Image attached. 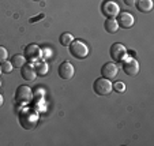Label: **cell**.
<instances>
[{"label":"cell","instance_id":"1","mask_svg":"<svg viewBox=\"0 0 154 146\" xmlns=\"http://www.w3.org/2000/svg\"><path fill=\"white\" fill-rule=\"evenodd\" d=\"M18 119H19V124L22 129L32 131V130H34L37 127L38 120H40V113H38V111L35 108L26 107V108L18 112Z\"/></svg>","mask_w":154,"mask_h":146},{"label":"cell","instance_id":"2","mask_svg":"<svg viewBox=\"0 0 154 146\" xmlns=\"http://www.w3.org/2000/svg\"><path fill=\"white\" fill-rule=\"evenodd\" d=\"M68 49H70V55L75 59H86L90 52L89 45L82 40H74L68 45Z\"/></svg>","mask_w":154,"mask_h":146},{"label":"cell","instance_id":"3","mask_svg":"<svg viewBox=\"0 0 154 146\" xmlns=\"http://www.w3.org/2000/svg\"><path fill=\"white\" fill-rule=\"evenodd\" d=\"M112 83L111 79H106L104 76H100L94 81L93 83V90L97 96H108V94H111V92L113 90L112 88Z\"/></svg>","mask_w":154,"mask_h":146},{"label":"cell","instance_id":"4","mask_svg":"<svg viewBox=\"0 0 154 146\" xmlns=\"http://www.w3.org/2000/svg\"><path fill=\"white\" fill-rule=\"evenodd\" d=\"M102 15L106 18H116L117 14L120 12V7L116 0H104L100 6Z\"/></svg>","mask_w":154,"mask_h":146},{"label":"cell","instance_id":"5","mask_svg":"<svg viewBox=\"0 0 154 146\" xmlns=\"http://www.w3.org/2000/svg\"><path fill=\"white\" fill-rule=\"evenodd\" d=\"M33 100V90L30 86H26V85H20L15 90V101L18 104H27Z\"/></svg>","mask_w":154,"mask_h":146},{"label":"cell","instance_id":"6","mask_svg":"<svg viewBox=\"0 0 154 146\" xmlns=\"http://www.w3.org/2000/svg\"><path fill=\"white\" fill-rule=\"evenodd\" d=\"M109 55L113 59L115 63L123 61L127 57V48H125L122 42H115V44H112L111 48H109Z\"/></svg>","mask_w":154,"mask_h":146},{"label":"cell","instance_id":"7","mask_svg":"<svg viewBox=\"0 0 154 146\" xmlns=\"http://www.w3.org/2000/svg\"><path fill=\"white\" fill-rule=\"evenodd\" d=\"M123 71L127 74L128 76H137L139 73V63L137 59L128 57L123 60Z\"/></svg>","mask_w":154,"mask_h":146},{"label":"cell","instance_id":"8","mask_svg":"<svg viewBox=\"0 0 154 146\" xmlns=\"http://www.w3.org/2000/svg\"><path fill=\"white\" fill-rule=\"evenodd\" d=\"M116 20H117V23H119V27H123V29H130L135 23L134 15L128 11H120L116 17Z\"/></svg>","mask_w":154,"mask_h":146},{"label":"cell","instance_id":"9","mask_svg":"<svg viewBox=\"0 0 154 146\" xmlns=\"http://www.w3.org/2000/svg\"><path fill=\"white\" fill-rule=\"evenodd\" d=\"M57 74L61 79L68 81V79H71L74 76V74H75V68H74V66H72L71 61H63V63L59 66Z\"/></svg>","mask_w":154,"mask_h":146},{"label":"cell","instance_id":"10","mask_svg":"<svg viewBox=\"0 0 154 146\" xmlns=\"http://www.w3.org/2000/svg\"><path fill=\"white\" fill-rule=\"evenodd\" d=\"M23 56L26 60L29 61H37L41 57V48L35 44H29L25 47L23 49Z\"/></svg>","mask_w":154,"mask_h":146},{"label":"cell","instance_id":"11","mask_svg":"<svg viewBox=\"0 0 154 146\" xmlns=\"http://www.w3.org/2000/svg\"><path fill=\"white\" fill-rule=\"evenodd\" d=\"M117 73H119V68H117L116 63L115 61H108L101 67V76L106 79H113L117 76Z\"/></svg>","mask_w":154,"mask_h":146},{"label":"cell","instance_id":"12","mask_svg":"<svg viewBox=\"0 0 154 146\" xmlns=\"http://www.w3.org/2000/svg\"><path fill=\"white\" fill-rule=\"evenodd\" d=\"M20 75L25 81L32 82L37 78V73H35V68L32 63H25L22 67H20Z\"/></svg>","mask_w":154,"mask_h":146},{"label":"cell","instance_id":"13","mask_svg":"<svg viewBox=\"0 0 154 146\" xmlns=\"http://www.w3.org/2000/svg\"><path fill=\"white\" fill-rule=\"evenodd\" d=\"M104 29L109 34H115L119 30V23H117L116 18H106L104 22Z\"/></svg>","mask_w":154,"mask_h":146},{"label":"cell","instance_id":"14","mask_svg":"<svg viewBox=\"0 0 154 146\" xmlns=\"http://www.w3.org/2000/svg\"><path fill=\"white\" fill-rule=\"evenodd\" d=\"M135 7L138 8L139 12H150L154 7L153 0H137Z\"/></svg>","mask_w":154,"mask_h":146},{"label":"cell","instance_id":"15","mask_svg":"<svg viewBox=\"0 0 154 146\" xmlns=\"http://www.w3.org/2000/svg\"><path fill=\"white\" fill-rule=\"evenodd\" d=\"M35 73H37V76H45L48 73H49V66H48L47 61H41L38 64H35Z\"/></svg>","mask_w":154,"mask_h":146},{"label":"cell","instance_id":"16","mask_svg":"<svg viewBox=\"0 0 154 146\" xmlns=\"http://www.w3.org/2000/svg\"><path fill=\"white\" fill-rule=\"evenodd\" d=\"M26 63V59H25L23 55L20 53H17V55H12L11 57V64L14 66V68H20L22 66Z\"/></svg>","mask_w":154,"mask_h":146},{"label":"cell","instance_id":"17","mask_svg":"<svg viewBox=\"0 0 154 146\" xmlns=\"http://www.w3.org/2000/svg\"><path fill=\"white\" fill-rule=\"evenodd\" d=\"M72 41H74V36L71 34V33H68V32L61 33L60 37H59V42H60L63 47H68Z\"/></svg>","mask_w":154,"mask_h":146},{"label":"cell","instance_id":"18","mask_svg":"<svg viewBox=\"0 0 154 146\" xmlns=\"http://www.w3.org/2000/svg\"><path fill=\"white\" fill-rule=\"evenodd\" d=\"M0 66H2V73H4V74H10L12 71V68H14V66L11 64V61H8V60L3 61Z\"/></svg>","mask_w":154,"mask_h":146},{"label":"cell","instance_id":"19","mask_svg":"<svg viewBox=\"0 0 154 146\" xmlns=\"http://www.w3.org/2000/svg\"><path fill=\"white\" fill-rule=\"evenodd\" d=\"M112 88H113V90L117 92V93H124L125 92V85L123 82H116V83L112 85Z\"/></svg>","mask_w":154,"mask_h":146},{"label":"cell","instance_id":"20","mask_svg":"<svg viewBox=\"0 0 154 146\" xmlns=\"http://www.w3.org/2000/svg\"><path fill=\"white\" fill-rule=\"evenodd\" d=\"M7 59H8V51L0 45V64H2L3 61H6Z\"/></svg>","mask_w":154,"mask_h":146},{"label":"cell","instance_id":"21","mask_svg":"<svg viewBox=\"0 0 154 146\" xmlns=\"http://www.w3.org/2000/svg\"><path fill=\"white\" fill-rule=\"evenodd\" d=\"M33 96L37 97V98H44V97H45V90H44L42 86H38V88L33 92Z\"/></svg>","mask_w":154,"mask_h":146},{"label":"cell","instance_id":"22","mask_svg":"<svg viewBox=\"0 0 154 146\" xmlns=\"http://www.w3.org/2000/svg\"><path fill=\"white\" fill-rule=\"evenodd\" d=\"M135 3H137V0H124V4L128 7H132L135 6Z\"/></svg>","mask_w":154,"mask_h":146},{"label":"cell","instance_id":"23","mask_svg":"<svg viewBox=\"0 0 154 146\" xmlns=\"http://www.w3.org/2000/svg\"><path fill=\"white\" fill-rule=\"evenodd\" d=\"M42 18H44V15L41 14L40 17H37V18H32V19H30V22H32V23H34V22H35V20H37V19H42Z\"/></svg>","mask_w":154,"mask_h":146},{"label":"cell","instance_id":"24","mask_svg":"<svg viewBox=\"0 0 154 146\" xmlns=\"http://www.w3.org/2000/svg\"><path fill=\"white\" fill-rule=\"evenodd\" d=\"M3 104H4V97L0 94V108H2V105H3Z\"/></svg>","mask_w":154,"mask_h":146},{"label":"cell","instance_id":"25","mask_svg":"<svg viewBox=\"0 0 154 146\" xmlns=\"http://www.w3.org/2000/svg\"><path fill=\"white\" fill-rule=\"evenodd\" d=\"M0 75H2V66H0Z\"/></svg>","mask_w":154,"mask_h":146},{"label":"cell","instance_id":"26","mask_svg":"<svg viewBox=\"0 0 154 146\" xmlns=\"http://www.w3.org/2000/svg\"><path fill=\"white\" fill-rule=\"evenodd\" d=\"M33 2H41V0H33Z\"/></svg>","mask_w":154,"mask_h":146},{"label":"cell","instance_id":"27","mask_svg":"<svg viewBox=\"0 0 154 146\" xmlns=\"http://www.w3.org/2000/svg\"><path fill=\"white\" fill-rule=\"evenodd\" d=\"M0 88H2V81H0Z\"/></svg>","mask_w":154,"mask_h":146}]
</instances>
